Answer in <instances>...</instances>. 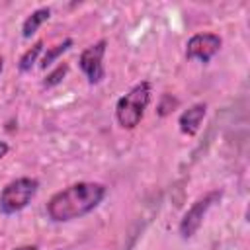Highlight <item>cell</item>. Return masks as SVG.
I'll use <instances>...</instances> for the list:
<instances>
[{"label":"cell","mask_w":250,"mask_h":250,"mask_svg":"<svg viewBox=\"0 0 250 250\" xmlns=\"http://www.w3.org/2000/svg\"><path fill=\"white\" fill-rule=\"evenodd\" d=\"M107 188L100 182H78L57 191L47 203V215L55 223H68L92 213L105 197Z\"/></svg>","instance_id":"1"},{"label":"cell","mask_w":250,"mask_h":250,"mask_svg":"<svg viewBox=\"0 0 250 250\" xmlns=\"http://www.w3.org/2000/svg\"><path fill=\"white\" fill-rule=\"evenodd\" d=\"M150 94H152L150 82L148 80H141L127 94H123L117 100V104H115V119L123 129H135L141 123V119L145 115V109L148 107Z\"/></svg>","instance_id":"2"},{"label":"cell","mask_w":250,"mask_h":250,"mask_svg":"<svg viewBox=\"0 0 250 250\" xmlns=\"http://www.w3.org/2000/svg\"><path fill=\"white\" fill-rule=\"evenodd\" d=\"M37 189H39V182L29 176L8 182L0 191V211L4 215H16L23 211L35 197Z\"/></svg>","instance_id":"3"},{"label":"cell","mask_w":250,"mask_h":250,"mask_svg":"<svg viewBox=\"0 0 250 250\" xmlns=\"http://www.w3.org/2000/svg\"><path fill=\"white\" fill-rule=\"evenodd\" d=\"M221 197H223V191H221V189H213V191H207L205 195H201L199 199H195V201L191 203V207L184 213V217H182V221H180V227H178L180 236H182L184 240L191 238V236L199 230V227H201V223H203L207 211H209Z\"/></svg>","instance_id":"4"},{"label":"cell","mask_w":250,"mask_h":250,"mask_svg":"<svg viewBox=\"0 0 250 250\" xmlns=\"http://www.w3.org/2000/svg\"><path fill=\"white\" fill-rule=\"evenodd\" d=\"M105 47H107V41H105V39H100V41H96L94 45L86 47V49L80 53V57H78V66H80V70L84 72L88 84H92V86L100 84V82L105 78V68H104Z\"/></svg>","instance_id":"5"},{"label":"cell","mask_w":250,"mask_h":250,"mask_svg":"<svg viewBox=\"0 0 250 250\" xmlns=\"http://www.w3.org/2000/svg\"><path fill=\"white\" fill-rule=\"evenodd\" d=\"M221 45L223 39L217 33H195L186 43V59L205 64L221 51Z\"/></svg>","instance_id":"6"},{"label":"cell","mask_w":250,"mask_h":250,"mask_svg":"<svg viewBox=\"0 0 250 250\" xmlns=\"http://www.w3.org/2000/svg\"><path fill=\"white\" fill-rule=\"evenodd\" d=\"M205 113H207V104H203V102L193 104V105H189L188 109H184V111L180 113V117H178L180 131H182L184 135H188V137H193V135L199 131Z\"/></svg>","instance_id":"7"},{"label":"cell","mask_w":250,"mask_h":250,"mask_svg":"<svg viewBox=\"0 0 250 250\" xmlns=\"http://www.w3.org/2000/svg\"><path fill=\"white\" fill-rule=\"evenodd\" d=\"M49 18H51V8L43 6V8L33 10V12L23 20V23H21V37H23V39H29L31 35H35L37 29H39L45 21H49Z\"/></svg>","instance_id":"8"},{"label":"cell","mask_w":250,"mask_h":250,"mask_svg":"<svg viewBox=\"0 0 250 250\" xmlns=\"http://www.w3.org/2000/svg\"><path fill=\"white\" fill-rule=\"evenodd\" d=\"M43 47H45V43L39 39V41H35V43L20 57V62H18L20 72H29V70L35 66V62H39V57L43 55Z\"/></svg>","instance_id":"9"},{"label":"cell","mask_w":250,"mask_h":250,"mask_svg":"<svg viewBox=\"0 0 250 250\" xmlns=\"http://www.w3.org/2000/svg\"><path fill=\"white\" fill-rule=\"evenodd\" d=\"M74 45V41L68 37V39H64L62 43H57L55 47H51V49H47L45 53H43V57H41V61H39V66L43 68V70H47L55 61H59V57L61 55H64L70 47Z\"/></svg>","instance_id":"10"},{"label":"cell","mask_w":250,"mask_h":250,"mask_svg":"<svg viewBox=\"0 0 250 250\" xmlns=\"http://www.w3.org/2000/svg\"><path fill=\"white\" fill-rule=\"evenodd\" d=\"M66 72H68V64L66 62H59L47 76H45V80H43V86L45 88H53V86H57V84H61L62 82V78L66 76Z\"/></svg>","instance_id":"11"},{"label":"cell","mask_w":250,"mask_h":250,"mask_svg":"<svg viewBox=\"0 0 250 250\" xmlns=\"http://www.w3.org/2000/svg\"><path fill=\"white\" fill-rule=\"evenodd\" d=\"M176 100L172 98V96H168V94H164L162 98H160V104H158V115H168V113H172L174 111V107H176Z\"/></svg>","instance_id":"12"},{"label":"cell","mask_w":250,"mask_h":250,"mask_svg":"<svg viewBox=\"0 0 250 250\" xmlns=\"http://www.w3.org/2000/svg\"><path fill=\"white\" fill-rule=\"evenodd\" d=\"M8 150H10V145H8L6 141H0V160L8 154Z\"/></svg>","instance_id":"13"},{"label":"cell","mask_w":250,"mask_h":250,"mask_svg":"<svg viewBox=\"0 0 250 250\" xmlns=\"http://www.w3.org/2000/svg\"><path fill=\"white\" fill-rule=\"evenodd\" d=\"M14 250H39L35 244H25V246H18V248H14Z\"/></svg>","instance_id":"14"},{"label":"cell","mask_w":250,"mask_h":250,"mask_svg":"<svg viewBox=\"0 0 250 250\" xmlns=\"http://www.w3.org/2000/svg\"><path fill=\"white\" fill-rule=\"evenodd\" d=\"M2 70H4V57L0 55V74H2Z\"/></svg>","instance_id":"15"}]
</instances>
